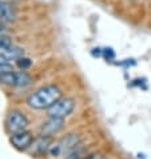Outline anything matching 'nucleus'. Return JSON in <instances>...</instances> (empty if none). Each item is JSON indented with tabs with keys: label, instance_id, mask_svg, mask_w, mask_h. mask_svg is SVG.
<instances>
[{
	"label": "nucleus",
	"instance_id": "obj_9",
	"mask_svg": "<svg viewBox=\"0 0 151 159\" xmlns=\"http://www.w3.org/2000/svg\"><path fill=\"white\" fill-rule=\"evenodd\" d=\"M16 19V11L14 6L8 2H0V21L12 23Z\"/></svg>",
	"mask_w": 151,
	"mask_h": 159
},
{
	"label": "nucleus",
	"instance_id": "obj_3",
	"mask_svg": "<svg viewBox=\"0 0 151 159\" xmlns=\"http://www.w3.org/2000/svg\"><path fill=\"white\" fill-rule=\"evenodd\" d=\"M75 108V100L72 98H60L57 99L51 107L47 108L48 116L64 119L66 116L71 115Z\"/></svg>",
	"mask_w": 151,
	"mask_h": 159
},
{
	"label": "nucleus",
	"instance_id": "obj_1",
	"mask_svg": "<svg viewBox=\"0 0 151 159\" xmlns=\"http://www.w3.org/2000/svg\"><path fill=\"white\" fill-rule=\"evenodd\" d=\"M60 98L62 90L54 84H50L39 88L34 94H31L27 99V104L34 110H47Z\"/></svg>",
	"mask_w": 151,
	"mask_h": 159
},
{
	"label": "nucleus",
	"instance_id": "obj_13",
	"mask_svg": "<svg viewBox=\"0 0 151 159\" xmlns=\"http://www.w3.org/2000/svg\"><path fill=\"white\" fill-rule=\"evenodd\" d=\"M103 56L108 60H112L115 58V52L112 51V48H106V50L103 51Z\"/></svg>",
	"mask_w": 151,
	"mask_h": 159
},
{
	"label": "nucleus",
	"instance_id": "obj_2",
	"mask_svg": "<svg viewBox=\"0 0 151 159\" xmlns=\"http://www.w3.org/2000/svg\"><path fill=\"white\" fill-rule=\"evenodd\" d=\"M79 142H80V139H79V136L76 134H68V135L63 136L62 139H59L56 143L51 144L48 152L54 158L70 155L74 150H76Z\"/></svg>",
	"mask_w": 151,
	"mask_h": 159
},
{
	"label": "nucleus",
	"instance_id": "obj_11",
	"mask_svg": "<svg viewBox=\"0 0 151 159\" xmlns=\"http://www.w3.org/2000/svg\"><path fill=\"white\" fill-rule=\"evenodd\" d=\"M14 71V66L10 60H7L6 58L0 56V75L2 74H6V72H11Z\"/></svg>",
	"mask_w": 151,
	"mask_h": 159
},
{
	"label": "nucleus",
	"instance_id": "obj_10",
	"mask_svg": "<svg viewBox=\"0 0 151 159\" xmlns=\"http://www.w3.org/2000/svg\"><path fill=\"white\" fill-rule=\"evenodd\" d=\"M12 46H14L12 44V39L8 35H0V55H3Z\"/></svg>",
	"mask_w": 151,
	"mask_h": 159
},
{
	"label": "nucleus",
	"instance_id": "obj_5",
	"mask_svg": "<svg viewBox=\"0 0 151 159\" xmlns=\"http://www.w3.org/2000/svg\"><path fill=\"white\" fill-rule=\"evenodd\" d=\"M31 82H32V79L24 71L21 72L11 71V72H6L0 75V83L11 87H27L31 84Z\"/></svg>",
	"mask_w": 151,
	"mask_h": 159
},
{
	"label": "nucleus",
	"instance_id": "obj_12",
	"mask_svg": "<svg viewBox=\"0 0 151 159\" xmlns=\"http://www.w3.org/2000/svg\"><path fill=\"white\" fill-rule=\"evenodd\" d=\"M16 64L21 71H25V70H28L31 66H32V60L30 58H25V56H21V58H19L16 60Z\"/></svg>",
	"mask_w": 151,
	"mask_h": 159
},
{
	"label": "nucleus",
	"instance_id": "obj_7",
	"mask_svg": "<svg viewBox=\"0 0 151 159\" xmlns=\"http://www.w3.org/2000/svg\"><path fill=\"white\" fill-rule=\"evenodd\" d=\"M63 127H64V119L48 116L47 120L43 122L40 126V135L50 136L51 138V136L59 134L63 130Z\"/></svg>",
	"mask_w": 151,
	"mask_h": 159
},
{
	"label": "nucleus",
	"instance_id": "obj_17",
	"mask_svg": "<svg viewBox=\"0 0 151 159\" xmlns=\"http://www.w3.org/2000/svg\"><path fill=\"white\" fill-rule=\"evenodd\" d=\"M132 2H135V0H132Z\"/></svg>",
	"mask_w": 151,
	"mask_h": 159
},
{
	"label": "nucleus",
	"instance_id": "obj_6",
	"mask_svg": "<svg viewBox=\"0 0 151 159\" xmlns=\"http://www.w3.org/2000/svg\"><path fill=\"white\" fill-rule=\"evenodd\" d=\"M10 142L12 143V146L16 150H20V151H25L31 147V144L34 142V135L31 134L30 131L24 130L20 132H15V134L11 135Z\"/></svg>",
	"mask_w": 151,
	"mask_h": 159
},
{
	"label": "nucleus",
	"instance_id": "obj_15",
	"mask_svg": "<svg viewBox=\"0 0 151 159\" xmlns=\"http://www.w3.org/2000/svg\"><path fill=\"white\" fill-rule=\"evenodd\" d=\"M90 159H108V158H106L103 155H94V157H91Z\"/></svg>",
	"mask_w": 151,
	"mask_h": 159
},
{
	"label": "nucleus",
	"instance_id": "obj_4",
	"mask_svg": "<svg viewBox=\"0 0 151 159\" xmlns=\"http://www.w3.org/2000/svg\"><path fill=\"white\" fill-rule=\"evenodd\" d=\"M30 125L27 116L24 115L21 111H17V110H14L7 115L6 119V127L7 130L11 132V134H15V132H20L27 130V127Z\"/></svg>",
	"mask_w": 151,
	"mask_h": 159
},
{
	"label": "nucleus",
	"instance_id": "obj_8",
	"mask_svg": "<svg viewBox=\"0 0 151 159\" xmlns=\"http://www.w3.org/2000/svg\"><path fill=\"white\" fill-rule=\"evenodd\" d=\"M51 138L50 136H44L40 135L38 139H34L32 144L28 150H31V154L32 155H36V157H43L50 151V147H51Z\"/></svg>",
	"mask_w": 151,
	"mask_h": 159
},
{
	"label": "nucleus",
	"instance_id": "obj_16",
	"mask_svg": "<svg viewBox=\"0 0 151 159\" xmlns=\"http://www.w3.org/2000/svg\"><path fill=\"white\" fill-rule=\"evenodd\" d=\"M79 159H83V158H79ZM86 159H90V158H86Z\"/></svg>",
	"mask_w": 151,
	"mask_h": 159
},
{
	"label": "nucleus",
	"instance_id": "obj_14",
	"mask_svg": "<svg viewBox=\"0 0 151 159\" xmlns=\"http://www.w3.org/2000/svg\"><path fill=\"white\" fill-rule=\"evenodd\" d=\"M0 35H7V27L3 21H0Z\"/></svg>",
	"mask_w": 151,
	"mask_h": 159
}]
</instances>
